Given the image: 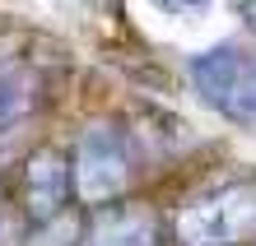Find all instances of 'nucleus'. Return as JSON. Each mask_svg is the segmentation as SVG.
Instances as JSON below:
<instances>
[{
	"label": "nucleus",
	"mask_w": 256,
	"mask_h": 246,
	"mask_svg": "<svg viewBox=\"0 0 256 246\" xmlns=\"http://www.w3.org/2000/svg\"><path fill=\"white\" fill-rule=\"evenodd\" d=\"M182 246H242L256 242V181H228L177 214Z\"/></svg>",
	"instance_id": "obj_1"
},
{
	"label": "nucleus",
	"mask_w": 256,
	"mask_h": 246,
	"mask_svg": "<svg viewBox=\"0 0 256 246\" xmlns=\"http://www.w3.org/2000/svg\"><path fill=\"white\" fill-rule=\"evenodd\" d=\"M130 181V144L126 130L112 121H94L84 126L80 144H74V191L88 205H108L126 191Z\"/></svg>",
	"instance_id": "obj_2"
},
{
	"label": "nucleus",
	"mask_w": 256,
	"mask_h": 246,
	"mask_svg": "<svg viewBox=\"0 0 256 246\" xmlns=\"http://www.w3.org/2000/svg\"><path fill=\"white\" fill-rule=\"evenodd\" d=\"M70 200V163L61 149H33V158L24 163V209L33 223H47L66 209Z\"/></svg>",
	"instance_id": "obj_3"
},
{
	"label": "nucleus",
	"mask_w": 256,
	"mask_h": 246,
	"mask_svg": "<svg viewBox=\"0 0 256 246\" xmlns=\"http://www.w3.org/2000/svg\"><path fill=\"white\" fill-rule=\"evenodd\" d=\"M242 65H247V51L238 47V42H214V47L196 51L186 60V74H191L196 98H200L205 107H214V112H224V102H228Z\"/></svg>",
	"instance_id": "obj_4"
},
{
	"label": "nucleus",
	"mask_w": 256,
	"mask_h": 246,
	"mask_svg": "<svg viewBox=\"0 0 256 246\" xmlns=\"http://www.w3.org/2000/svg\"><path fill=\"white\" fill-rule=\"evenodd\" d=\"M84 246H163V228L149 209H108L88 228Z\"/></svg>",
	"instance_id": "obj_5"
},
{
	"label": "nucleus",
	"mask_w": 256,
	"mask_h": 246,
	"mask_svg": "<svg viewBox=\"0 0 256 246\" xmlns=\"http://www.w3.org/2000/svg\"><path fill=\"white\" fill-rule=\"evenodd\" d=\"M28 102H33L28 74H0V140H10V135L19 130Z\"/></svg>",
	"instance_id": "obj_6"
},
{
	"label": "nucleus",
	"mask_w": 256,
	"mask_h": 246,
	"mask_svg": "<svg viewBox=\"0 0 256 246\" xmlns=\"http://www.w3.org/2000/svg\"><path fill=\"white\" fill-rule=\"evenodd\" d=\"M224 116L238 121V126H256V56H247V65L238 74L228 102H224Z\"/></svg>",
	"instance_id": "obj_7"
},
{
	"label": "nucleus",
	"mask_w": 256,
	"mask_h": 246,
	"mask_svg": "<svg viewBox=\"0 0 256 246\" xmlns=\"http://www.w3.org/2000/svg\"><path fill=\"white\" fill-rule=\"evenodd\" d=\"M158 14H168V19H205L210 9H214V0H149Z\"/></svg>",
	"instance_id": "obj_8"
},
{
	"label": "nucleus",
	"mask_w": 256,
	"mask_h": 246,
	"mask_svg": "<svg viewBox=\"0 0 256 246\" xmlns=\"http://www.w3.org/2000/svg\"><path fill=\"white\" fill-rule=\"evenodd\" d=\"M238 9H242L247 23H256V0H238Z\"/></svg>",
	"instance_id": "obj_9"
}]
</instances>
